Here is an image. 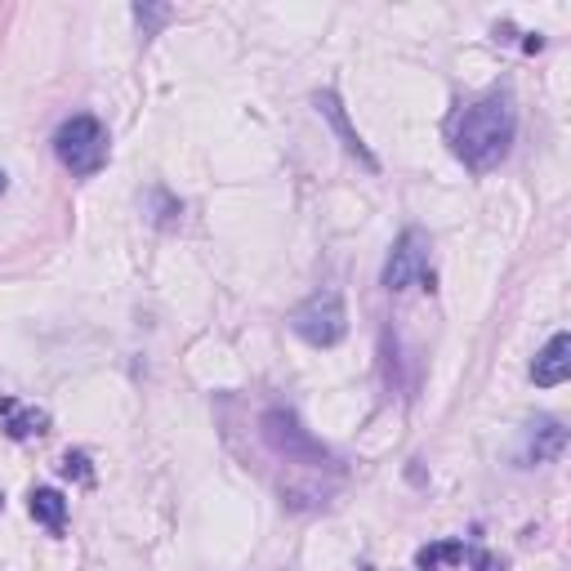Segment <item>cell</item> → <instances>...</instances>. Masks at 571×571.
I'll return each mask as SVG.
<instances>
[{"mask_svg":"<svg viewBox=\"0 0 571 571\" xmlns=\"http://www.w3.org/2000/svg\"><path fill=\"white\" fill-rule=\"evenodd\" d=\"M446 139H451L455 161H460L465 170H473V174L496 170V166L509 157V152H514V139H518V107H514V94H509V90H491V94L465 103V107L451 117Z\"/></svg>","mask_w":571,"mask_h":571,"instance_id":"1","label":"cell"},{"mask_svg":"<svg viewBox=\"0 0 571 571\" xmlns=\"http://www.w3.org/2000/svg\"><path fill=\"white\" fill-rule=\"evenodd\" d=\"M54 157L67 174L76 179H90L99 174L107 161H112V139H107V126L99 117H67L59 130H54Z\"/></svg>","mask_w":571,"mask_h":571,"instance_id":"2","label":"cell"},{"mask_svg":"<svg viewBox=\"0 0 571 571\" xmlns=\"http://www.w3.org/2000/svg\"><path fill=\"white\" fill-rule=\"evenodd\" d=\"M290 330L313 349H335L349 335V309L339 290H317L290 313Z\"/></svg>","mask_w":571,"mask_h":571,"instance_id":"3","label":"cell"},{"mask_svg":"<svg viewBox=\"0 0 571 571\" xmlns=\"http://www.w3.org/2000/svg\"><path fill=\"white\" fill-rule=\"evenodd\" d=\"M429 233L425 228H406L398 237V246L389 250V263H385V290L389 295H402L411 286H425L433 290V269H429Z\"/></svg>","mask_w":571,"mask_h":571,"instance_id":"4","label":"cell"},{"mask_svg":"<svg viewBox=\"0 0 571 571\" xmlns=\"http://www.w3.org/2000/svg\"><path fill=\"white\" fill-rule=\"evenodd\" d=\"M263 442H269L277 455H286V460H303V465H326V451L309 438V429H303L290 411H269L263 415Z\"/></svg>","mask_w":571,"mask_h":571,"instance_id":"5","label":"cell"},{"mask_svg":"<svg viewBox=\"0 0 571 571\" xmlns=\"http://www.w3.org/2000/svg\"><path fill=\"white\" fill-rule=\"evenodd\" d=\"M313 103H317V112L330 121V130L339 134V143H345V152L349 157H358L366 170H379V161H375V152L362 143V134L353 130V121H349V112H345V103H339V94L335 90H322V94H313Z\"/></svg>","mask_w":571,"mask_h":571,"instance_id":"6","label":"cell"},{"mask_svg":"<svg viewBox=\"0 0 571 571\" xmlns=\"http://www.w3.org/2000/svg\"><path fill=\"white\" fill-rule=\"evenodd\" d=\"M531 379H536L541 389H558L571 379V335L558 330L549 345L536 353V362H531Z\"/></svg>","mask_w":571,"mask_h":571,"instance_id":"7","label":"cell"},{"mask_svg":"<svg viewBox=\"0 0 571 571\" xmlns=\"http://www.w3.org/2000/svg\"><path fill=\"white\" fill-rule=\"evenodd\" d=\"M0 415H5V433L14 442L50 433V411H41V406H18L14 398H0Z\"/></svg>","mask_w":571,"mask_h":571,"instance_id":"8","label":"cell"},{"mask_svg":"<svg viewBox=\"0 0 571 571\" xmlns=\"http://www.w3.org/2000/svg\"><path fill=\"white\" fill-rule=\"evenodd\" d=\"M567 451V429L558 425V420H536L531 425V433H527V455L522 460L531 465H549V460H558V455Z\"/></svg>","mask_w":571,"mask_h":571,"instance_id":"9","label":"cell"},{"mask_svg":"<svg viewBox=\"0 0 571 571\" xmlns=\"http://www.w3.org/2000/svg\"><path fill=\"white\" fill-rule=\"evenodd\" d=\"M27 509H31V518L41 522V527H50L54 536L67 527V496H63V491H54V486H36Z\"/></svg>","mask_w":571,"mask_h":571,"instance_id":"10","label":"cell"},{"mask_svg":"<svg viewBox=\"0 0 571 571\" xmlns=\"http://www.w3.org/2000/svg\"><path fill=\"white\" fill-rule=\"evenodd\" d=\"M465 545L460 541H446V545H429V549H420V558H415V562H420V571H438L442 562H465Z\"/></svg>","mask_w":571,"mask_h":571,"instance_id":"11","label":"cell"},{"mask_svg":"<svg viewBox=\"0 0 571 571\" xmlns=\"http://www.w3.org/2000/svg\"><path fill=\"white\" fill-rule=\"evenodd\" d=\"M130 14H134V23H139V31H143V36H157V27L174 18V10H170V5H134Z\"/></svg>","mask_w":571,"mask_h":571,"instance_id":"12","label":"cell"},{"mask_svg":"<svg viewBox=\"0 0 571 571\" xmlns=\"http://www.w3.org/2000/svg\"><path fill=\"white\" fill-rule=\"evenodd\" d=\"M63 473H67V478H76V482H86V486L94 482V473H90V460H86L81 451H67V455H63Z\"/></svg>","mask_w":571,"mask_h":571,"instance_id":"13","label":"cell"},{"mask_svg":"<svg viewBox=\"0 0 571 571\" xmlns=\"http://www.w3.org/2000/svg\"><path fill=\"white\" fill-rule=\"evenodd\" d=\"M465 558H469L478 571H505V562H501V558H491V554H482V549H469Z\"/></svg>","mask_w":571,"mask_h":571,"instance_id":"14","label":"cell"},{"mask_svg":"<svg viewBox=\"0 0 571 571\" xmlns=\"http://www.w3.org/2000/svg\"><path fill=\"white\" fill-rule=\"evenodd\" d=\"M5 187H10V174H5V170H0V197H5Z\"/></svg>","mask_w":571,"mask_h":571,"instance_id":"15","label":"cell"},{"mask_svg":"<svg viewBox=\"0 0 571 571\" xmlns=\"http://www.w3.org/2000/svg\"><path fill=\"white\" fill-rule=\"evenodd\" d=\"M0 509H5V501H0Z\"/></svg>","mask_w":571,"mask_h":571,"instance_id":"16","label":"cell"},{"mask_svg":"<svg viewBox=\"0 0 571 571\" xmlns=\"http://www.w3.org/2000/svg\"><path fill=\"white\" fill-rule=\"evenodd\" d=\"M362 571H371V567H362Z\"/></svg>","mask_w":571,"mask_h":571,"instance_id":"17","label":"cell"}]
</instances>
